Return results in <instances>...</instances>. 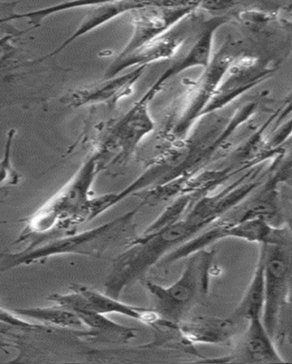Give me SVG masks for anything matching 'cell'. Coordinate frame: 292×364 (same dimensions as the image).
<instances>
[{
    "instance_id": "6da1fadb",
    "label": "cell",
    "mask_w": 292,
    "mask_h": 364,
    "mask_svg": "<svg viewBox=\"0 0 292 364\" xmlns=\"http://www.w3.org/2000/svg\"><path fill=\"white\" fill-rule=\"evenodd\" d=\"M209 223L188 219L153 232L144 233L141 238L133 240L113 263L105 282V294L119 299L126 287L144 278L146 273L171 250L193 239Z\"/></svg>"
},
{
    "instance_id": "7a4b0ae2",
    "label": "cell",
    "mask_w": 292,
    "mask_h": 364,
    "mask_svg": "<svg viewBox=\"0 0 292 364\" xmlns=\"http://www.w3.org/2000/svg\"><path fill=\"white\" fill-rule=\"evenodd\" d=\"M100 161L99 152L90 156L74 177L31 218L27 234H46L54 227H71L90 220V191Z\"/></svg>"
},
{
    "instance_id": "3957f363",
    "label": "cell",
    "mask_w": 292,
    "mask_h": 364,
    "mask_svg": "<svg viewBox=\"0 0 292 364\" xmlns=\"http://www.w3.org/2000/svg\"><path fill=\"white\" fill-rule=\"evenodd\" d=\"M135 210L112 220L104 225L94 228L80 233L48 240L40 246H31L21 253L0 256V271L21 264L43 261L44 259L58 255H103L114 243L128 235L133 227Z\"/></svg>"
},
{
    "instance_id": "277c9868",
    "label": "cell",
    "mask_w": 292,
    "mask_h": 364,
    "mask_svg": "<svg viewBox=\"0 0 292 364\" xmlns=\"http://www.w3.org/2000/svg\"><path fill=\"white\" fill-rule=\"evenodd\" d=\"M212 255L203 250L191 255L180 279L168 287L151 282L146 284L153 299L154 311L162 320L180 323L207 294Z\"/></svg>"
},
{
    "instance_id": "5b68a950",
    "label": "cell",
    "mask_w": 292,
    "mask_h": 364,
    "mask_svg": "<svg viewBox=\"0 0 292 364\" xmlns=\"http://www.w3.org/2000/svg\"><path fill=\"white\" fill-rule=\"evenodd\" d=\"M291 284V245H266L264 302L261 321L269 336L275 339Z\"/></svg>"
},
{
    "instance_id": "8992f818",
    "label": "cell",
    "mask_w": 292,
    "mask_h": 364,
    "mask_svg": "<svg viewBox=\"0 0 292 364\" xmlns=\"http://www.w3.org/2000/svg\"><path fill=\"white\" fill-rule=\"evenodd\" d=\"M193 3L144 2L129 12L133 33L131 40L118 58L126 56L156 38L167 33L168 29L193 11Z\"/></svg>"
},
{
    "instance_id": "52a82bcc",
    "label": "cell",
    "mask_w": 292,
    "mask_h": 364,
    "mask_svg": "<svg viewBox=\"0 0 292 364\" xmlns=\"http://www.w3.org/2000/svg\"><path fill=\"white\" fill-rule=\"evenodd\" d=\"M70 289L72 291L70 294H53L50 296V300L60 306L69 309L75 314L87 311L103 315L121 314L145 323H153L161 318L154 310L131 306L119 299L94 291L86 286L74 285Z\"/></svg>"
},
{
    "instance_id": "ba28073f",
    "label": "cell",
    "mask_w": 292,
    "mask_h": 364,
    "mask_svg": "<svg viewBox=\"0 0 292 364\" xmlns=\"http://www.w3.org/2000/svg\"><path fill=\"white\" fill-rule=\"evenodd\" d=\"M161 87L155 83L110 132L105 148L119 149L122 157L131 154L139 142L154 129L148 105Z\"/></svg>"
},
{
    "instance_id": "9c48e42d",
    "label": "cell",
    "mask_w": 292,
    "mask_h": 364,
    "mask_svg": "<svg viewBox=\"0 0 292 364\" xmlns=\"http://www.w3.org/2000/svg\"><path fill=\"white\" fill-rule=\"evenodd\" d=\"M146 68H136L131 73L108 79L97 85L72 90L64 96L63 102L75 109L99 104L113 108L119 100L131 95L136 83L144 75Z\"/></svg>"
},
{
    "instance_id": "30bf717a",
    "label": "cell",
    "mask_w": 292,
    "mask_h": 364,
    "mask_svg": "<svg viewBox=\"0 0 292 364\" xmlns=\"http://www.w3.org/2000/svg\"><path fill=\"white\" fill-rule=\"evenodd\" d=\"M144 3L132 1L92 3L89 6V11L84 16V18L81 19L76 31L66 41L63 42L56 50L43 58H38L35 63H40L42 61L48 60V58L57 56V55L66 50L74 41H76L77 38L82 37L84 35L89 34L94 29L102 27V25L106 24V23L112 21V19L117 17H119L122 14H125V13L132 11L133 9L139 8Z\"/></svg>"
},
{
    "instance_id": "8fae6325",
    "label": "cell",
    "mask_w": 292,
    "mask_h": 364,
    "mask_svg": "<svg viewBox=\"0 0 292 364\" xmlns=\"http://www.w3.org/2000/svg\"><path fill=\"white\" fill-rule=\"evenodd\" d=\"M244 340L241 350L239 362L249 363H283L276 348L274 339L266 331L261 316H255L248 321Z\"/></svg>"
},
{
    "instance_id": "7c38bea8",
    "label": "cell",
    "mask_w": 292,
    "mask_h": 364,
    "mask_svg": "<svg viewBox=\"0 0 292 364\" xmlns=\"http://www.w3.org/2000/svg\"><path fill=\"white\" fill-rule=\"evenodd\" d=\"M266 245H261L259 259L256 265L254 274L248 289L232 314L229 315V321H238L239 318H249L255 316H261L264 310V261Z\"/></svg>"
},
{
    "instance_id": "4fadbf2b",
    "label": "cell",
    "mask_w": 292,
    "mask_h": 364,
    "mask_svg": "<svg viewBox=\"0 0 292 364\" xmlns=\"http://www.w3.org/2000/svg\"><path fill=\"white\" fill-rule=\"evenodd\" d=\"M77 316L89 328L92 336H102L107 340L114 341H128L135 338V329L114 323L106 315L93 313V311H77Z\"/></svg>"
},
{
    "instance_id": "5bb4252c",
    "label": "cell",
    "mask_w": 292,
    "mask_h": 364,
    "mask_svg": "<svg viewBox=\"0 0 292 364\" xmlns=\"http://www.w3.org/2000/svg\"><path fill=\"white\" fill-rule=\"evenodd\" d=\"M218 26V23L207 27V31L200 36L199 41L194 46L190 53L184 58L183 61L174 64L173 67L168 68L160 77L162 83L178 74L185 68L197 66V65H207L210 63V50H212L213 33Z\"/></svg>"
},
{
    "instance_id": "9a60e30c",
    "label": "cell",
    "mask_w": 292,
    "mask_h": 364,
    "mask_svg": "<svg viewBox=\"0 0 292 364\" xmlns=\"http://www.w3.org/2000/svg\"><path fill=\"white\" fill-rule=\"evenodd\" d=\"M18 313L65 329L82 330L86 328L77 314L58 304L50 307L25 309L18 310Z\"/></svg>"
},
{
    "instance_id": "2e32d148",
    "label": "cell",
    "mask_w": 292,
    "mask_h": 364,
    "mask_svg": "<svg viewBox=\"0 0 292 364\" xmlns=\"http://www.w3.org/2000/svg\"><path fill=\"white\" fill-rule=\"evenodd\" d=\"M16 131L11 129L6 135L5 143L4 154L0 159V186L6 184H17L18 181V174L12 167L11 151L13 141H14Z\"/></svg>"
}]
</instances>
